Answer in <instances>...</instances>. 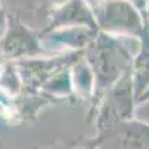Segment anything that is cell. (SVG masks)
Returning a JSON list of instances; mask_svg holds the SVG:
<instances>
[{
	"instance_id": "8992f818",
	"label": "cell",
	"mask_w": 149,
	"mask_h": 149,
	"mask_svg": "<svg viewBox=\"0 0 149 149\" xmlns=\"http://www.w3.org/2000/svg\"><path fill=\"white\" fill-rule=\"evenodd\" d=\"M5 27H6V19H5V14L2 10V6H0V37H2V34L5 31Z\"/></svg>"
},
{
	"instance_id": "6da1fadb",
	"label": "cell",
	"mask_w": 149,
	"mask_h": 149,
	"mask_svg": "<svg viewBox=\"0 0 149 149\" xmlns=\"http://www.w3.org/2000/svg\"><path fill=\"white\" fill-rule=\"evenodd\" d=\"M88 61L98 88H110L131 73L133 57L118 36L98 33L88 49Z\"/></svg>"
},
{
	"instance_id": "277c9868",
	"label": "cell",
	"mask_w": 149,
	"mask_h": 149,
	"mask_svg": "<svg viewBox=\"0 0 149 149\" xmlns=\"http://www.w3.org/2000/svg\"><path fill=\"white\" fill-rule=\"evenodd\" d=\"M64 27H90L97 30L94 12L90 9L85 0H69L67 3L57 8L52 14L49 31Z\"/></svg>"
},
{
	"instance_id": "3957f363",
	"label": "cell",
	"mask_w": 149,
	"mask_h": 149,
	"mask_svg": "<svg viewBox=\"0 0 149 149\" xmlns=\"http://www.w3.org/2000/svg\"><path fill=\"white\" fill-rule=\"evenodd\" d=\"M95 149H149V125L133 119L119 121L97 134Z\"/></svg>"
},
{
	"instance_id": "9c48e42d",
	"label": "cell",
	"mask_w": 149,
	"mask_h": 149,
	"mask_svg": "<svg viewBox=\"0 0 149 149\" xmlns=\"http://www.w3.org/2000/svg\"><path fill=\"white\" fill-rule=\"evenodd\" d=\"M78 149H95V148H94L93 145H90V143H88V145H86L85 148H78Z\"/></svg>"
},
{
	"instance_id": "52a82bcc",
	"label": "cell",
	"mask_w": 149,
	"mask_h": 149,
	"mask_svg": "<svg viewBox=\"0 0 149 149\" xmlns=\"http://www.w3.org/2000/svg\"><path fill=\"white\" fill-rule=\"evenodd\" d=\"M130 2L137 8V9H140V10H145V8H146V3H148V0H130Z\"/></svg>"
},
{
	"instance_id": "7a4b0ae2",
	"label": "cell",
	"mask_w": 149,
	"mask_h": 149,
	"mask_svg": "<svg viewBox=\"0 0 149 149\" xmlns=\"http://www.w3.org/2000/svg\"><path fill=\"white\" fill-rule=\"evenodd\" d=\"M93 12L97 27L113 36L142 37L146 27L140 10L130 0H103Z\"/></svg>"
},
{
	"instance_id": "5b68a950",
	"label": "cell",
	"mask_w": 149,
	"mask_h": 149,
	"mask_svg": "<svg viewBox=\"0 0 149 149\" xmlns=\"http://www.w3.org/2000/svg\"><path fill=\"white\" fill-rule=\"evenodd\" d=\"M39 51L36 37L19 22L10 27L9 33L3 39V52L8 57H24L33 55Z\"/></svg>"
},
{
	"instance_id": "30bf717a",
	"label": "cell",
	"mask_w": 149,
	"mask_h": 149,
	"mask_svg": "<svg viewBox=\"0 0 149 149\" xmlns=\"http://www.w3.org/2000/svg\"><path fill=\"white\" fill-rule=\"evenodd\" d=\"M146 15H148V18H149V0H148V3H146Z\"/></svg>"
},
{
	"instance_id": "ba28073f",
	"label": "cell",
	"mask_w": 149,
	"mask_h": 149,
	"mask_svg": "<svg viewBox=\"0 0 149 149\" xmlns=\"http://www.w3.org/2000/svg\"><path fill=\"white\" fill-rule=\"evenodd\" d=\"M67 2H69V0H49V3H51L52 6H55V8L64 5V3H67Z\"/></svg>"
}]
</instances>
